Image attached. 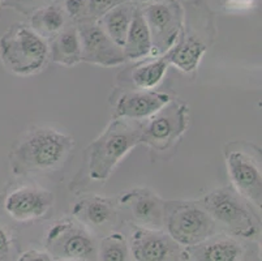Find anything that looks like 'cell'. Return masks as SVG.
<instances>
[{
  "mask_svg": "<svg viewBox=\"0 0 262 261\" xmlns=\"http://www.w3.org/2000/svg\"><path fill=\"white\" fill-rule=\"evenodd\" d=\"M192 261H239L243 248L236 239L227 235H213L202 243L185 248Z\"/></svg>",
  "mask_w": 262,
  "mask_h": 261,
  "instance_id": "e0dca14e",
  "label": "cell"
},
{
  "mask_svg": "<svg viewBox=\"0 0 262 261\" xmlns=\"http://www.w3.org/2000/svg\"><path fill=\"white\" fill-rule=\"evenodd\" d=\"M133 3L137 4V6H147V4H153V3H161V2H170V0H132Z\"/></svg>",
  "mask_w": 262,
  "mask_h": 261,
  "instance_id": "f1b7e54d",
  "label": "cell"
},
{
  "mask_svg": "<svg viewBox=\"0 0 262 261\" xmlns=\"http://www.w3.org/2000/svg\"><path fill=\"white\" fill-rule=\"evenodd\" d=\"M54 261H80V260H54ZM92 261V260H90Z\"/></svg>",
  "mask_w": 262,
  "mask_h": 261,
  "instance_id": "4dcf8cb0",
  "label": "cell"
},
{
  "mask_svg": "<svg viewBox=\"0 0 262 261\" xmlns=\"http://www.w3.org/2000/svg\"><path fill=\"white\" fill-rule=\"evenodd\" d=\"M119 205L129 213L137 226L157 230L164 226L167 203L153 191L136 188L124 192L119 198Z\"/></svg>",
  "mask_w": 262,
  "mask_h": 261,
  "instance_id": "4fadbf2b",
  "label": "cell"
},
{
  "mask_svg": "<svg viewBox=\"0 0 262 261\" xmlns=\"http://www.w3.org/2000/svg\"><path fill=\"white\" fill-rule=\"evenodd\" d=\"M164 226L182 247H192L216 234V224L197 203H167Z\"/></svg>",
  "mask_w": 262,
  "mask_h": 261,
  "instance_id": "8992f818",
  "label": "cell"
},
{
  "mask_svg": "<svg viewBox=\"0 0 262 261\" xmlns=\"http://www.w3.org/2000/svg\"><path fill=\"white\" fill-rule=\"evenodd\" d=\"M142 122L115 118L90 144L89 174L93 180L104 182L132 148L141 143Z\"/></svg>",
  "mask_w": 262,
  "mask_h": 261,
  "instance_id": "3957f363",
  "label": "cell"
},
{
  "mask_svg": "<svg viewBox=\"0 0 262 261\" xmlns=\"http://www.w3.org/2000/svg\"><path fill=\"white\" fill-rule=\"evenodd\" d=\"M187 127L188 106L180 101L171 99L147 121L142 122L141 143L162 152L182 137Z\"/></svg>",
  "mask_w": 262,
  "mask_h": 261,
  "instance_id": "ba28073f",
  "label": "cell"
},
{
  "mask_svg": "<svg viewBox=\"0 0 262 261\" xmlns=\"http://www.w3.org/2000/svg\"><path fill=\"white\" fill-rule=\"evenodd\" d=\"M67 25V13L56 2L35 9L30 16V28L46 38H54Z\"/></svg>",
  "mask_w": 262,
  "mask_h": 261,
  "instance_id": "44dd1931",
  "label": "cell"
},
{
  "mask_svg": "<svg viewBox=\"0 0 262 261\" xmlns=\"http://www.w3.org/2000/svg\"><path fill=\"white\" fill-rule=\"evenodd\" d=\"M216 226L235 236L253 238L257 234V224L242 196L231 187L211 191L200 201Z\"/></svg>",
  "mask_w": 262,
  "mask_h": 261,
  "instance_id": "5b68a950",
  "label": "cell"
},
{
  "mask_svg": "<svg viewBox=\"0 0 262 261\" xmlns=\"http://www.w3.org/2000/svg\"><path fill=\"white\" fill-rule=\"evenodd\" d=\"M0 7H2V0H0Z\"/></svg>",
  "mask_w": 262,
  "mask_h": 261,
  "instance_id": "1f68e13d",
  "label": "cell"
},
{
  "mask_svg": "<svg viewBox=\"0 0 262 261\" xmlns=\"http://www.w3.org/2000/svg\"><path fill=\"white\" fill-rule=\"evenodd\" d=\"M76 221L88 230H102L114 225L116 219V205L111 198L99 195L81 198L72 209Z\"/></svg>",
  "mask_w": 262,
  "mask_h": 261,
  "instance_id": "2e32d148",
  "label": "cell"
},
{
  "mask_svg": "<svg viewBox=\"0 0 262 261\" xmlns=\"http://www.w3.org/2000/svg\"><path fill=\"white\" fill-rule=\"evenodd\" d=\"M182 6L183 28L176 43L164 57L168 64L189 73L197 69L201 57L215 39V14L204 0H187Z\"/></svg>",
  "mask_w": 262,
  "mask_h": 261,
  "instance_id": "6da1fadb",
  "label": "cell"
},
{
  "mask_svg": "<svg viewBox=\"0 0 262 261\" xmlns=\"http://www.w3.org/2000/svg\"><path fill=\"white\" fill-rule=\"evenodd\" d=\"M123 52L127 61H139L153 54L151 37L140 6L136 9L130 23L127 38L123 45Z\"/></svg>",
  "mask_w": 262,
  "mask_h": 261,
  "instance_id": "ac0fdd59",
  "label": "cell"
},
{
  "mask_svg": "<svg viewBox=\"0 0 262 261\" xmlns=\"http://www.w3.org/2000/svg\"><path fill=\"white\" fill-rule=\"evenodd\" d=\"M137 7L139 6L133 2H127V3L120 4L104 13L98 20H95L103 29L104 33L121 49L125 42L127 33L129 30L130 23H132Z\"/></svg>",
  "mask_w": 262,
  "mask_h": 261,
  "instance_id": "ffe728a7",
  "label": "cell"
},
{
  "mask_svg": "<svg viewBox=\"0 0 262 261\" xmlns=\"http://www.w3.org/2000/svg\"><path fill=\"white\" fill-rule=\"evenodd\" d=\"M180 261H192V260H190V258H189V256H188V255H187V252H185V255L183 256V257H182V260H180Z\"/></svg>",
  "mask_w": 262,
  "mask_h": 261,
  "instance_id": "f546056e",
  "label": "cell"
},
{
  "mask_svg": "<svg viewBox=\"0 0 262 261\" xmlns=\"http://www.w3.org/2000/svg\"><path fill=\"white\" fill-rule=\"evenodd\" d=\"M46 250L54 260L93 261L97 257V244L92 231L72 219L56 222L49 230Z\"/></svg>",
  "mask_w": 262,
  "mask_h": 261,
  "instance_id": "52a82bcc",
  "label": "cell"
},
{
  "mask_svg": "<svg viewBox=\"0 0 262 261\" xmlns=\"http://www.w3.org/2000/svg\"><path fill=\"white\" fill-rule=\"evenodd\" d=\"M127 2H132V0H88L86 18L98 20L104 13Z\"/></svg>",
  "mask_w": 262,
  "mask_h": 261,
  "instance_id": "cb8c5ba5",
  "label": "cell"
},
{
  "mask_svg": "<svg viewBox=\"0 0 262 261\" xmlns=\"http://www.w3.org/2000/svg\"><path fill=\"white\" fill-rule=\"evenodd\" d=\"M256 2L257 0H222V7L226 12L239 13L256 7Z\"/></svg>",
  "mask_w": 262,
  "mask_h": 261,
  "instance_id": "484cf974",
  "label": "cell"
},
{
  "mask_svg": "<svg viewBox=\"0 0 262 261\" xmlns=\"http://www.w3.org/2000/svg\"><path fill=\"white\" fill-rule=\"evenodd\" d=\"M17 261H54V258L46 251L29 250L24 252Z\"/></svg>",
  "mask_w": 262,
  "mask_h": 261,
  "instance_id": "4316f807",
  "label": "cell"
},
{
  "mask_svg": "<svg viewBox=\"0 0 262 261\" xmlns=\"http://www.w3.org/2000/svg\"><path fill=\"white\" fill-rule=\"evenodd\" d=\"M129 251L135 261H180L185 248L162 230L136 226Z\"/></svg>",
  "mask_w": 262,
  "mask_h": 261,
  "instance_id": "7c38bea8",
  "label": "cell"
},
{
  "mask_svg": "<svg viewBox=\"0 0 262 261\" xmlns=\"http://www.w3.org/2000/svg\"><path fill=\"white\" fill-rule=\"evenodd\" d=\"M9 252V238L7 233L0 227V257H6Z\"/></svg>",
  "mask_w": 262,
  "mask_h": 261,
  "instance_id": "83f0119b",
  "label": "cell"
},
{
  "mask_svg": "<svg viewBox=\"0 0 262 261\" xmlns=\"http://www.w3.org/2000/svg\"><path fill=\"white\" fill-rule=\"evenodd\" d=\"M49 56V43L30 25L15 24L0 38L2 62L8 71L17 76L39 72Z\"/></svg>",
  "mask_w": 262,
  "mask_h": 261,
  "instance_id": "277c9868",
  "label": "cell"
},
{
  "mask_svg": "<svg viewBox=\"0 0 262 261\" xmlns=\"http://www.w3.org/2000/svg\"><path fill=\"white\" fill-rule=\"evenodd\" d=\"M171 101L167 93L156 90H139L124 93L115 105L116 118L145 121Z\"/></svg>",
  "mask_w": 262,
  "mask_h": 261,
  "instance_id": "9a60e30c",
  "label": "cell"
},
{
  "mask_svg": "<svg viewBox=\"0 0 262 261\" xmlns=\"http://www.w3.org/2000/svg\"><path fill=\"white\" fill-rule=\"evenodd\" d=\"M81 39V62L102 67L120 66L127 62L119 47L95 20L84 18L76 21Z\"/></svg>",
  "mask_w": 262,
  "mask_h": 261,
  "instance_id": "30bf717a",
  "label": "cell"
},
{
  "mask_svg": "<svg viewBox=\"0 0 262 261\" xmlns=\"http://www.w3.org/2000/svg\"><path fill=\"white\" fill-rule=\"evenodd\" d=\"M141 11L151 37L153 55L162 56L172 49L183 28L182 3L178 0L161 2L142 6Z\"/></svg>",
  "mask_w": 262,
  "mask_h": 261,
  "instance_id": "9c48e42d",
  "label": "cell"
},
{
  "mask_svg": "<svg viewBox=\"0 0 262 261\" xmlns=\"http://www.w3.org/2000/svg\"><path fill=\"white\" fill-rule=\"evenodd\" d=\"M63 8L67 16L73 21H80L86 18L88 0H63Z\"/></svg>",
  "mask_w": 262,
  "mask_h": 261,
  "instance_id": "d4e9b609",
  "label": "cell"
},
{
  "mask_svg": "<svg viewBox=\"0 0 262 261\" xmlns=\"http://www.w3.org/2000/svg\"><path fill=\"white\" fill-rule=\"evenodd\" d=\"M54 203L50 191L34 186H23L12 191L4 207L12 218L17 221H33L47 214Z\"/></svg>",
  "mask_w": 262,
  "mask_h": 261,
  "instance_id": "5bb4252c",
  "label": "cell"
},
{
  "mask_svg": "<svg viewBox=\"0 0 262 261\" xmlns=\"http://www.w3.org/2000/svg\"><path fill=\"white\" fill-rule=\"evenodd\" d=\"M73 148L71 136L49 127H38L17 141L11 154V169L16 175L40 172L60 166Z\"/></svg>",
  "mask_w": 262,
  "mask_h": 261,
  "instance_id": "7a4b0ae2",
  "label": "cell"
},
{
  "mask_svg": "<svg viewBox=\"0 0 262 261\" xmlns=\"http://www.w3.org/2000/svg\"><path fill=\"white\" fill-rule=\"evenodd\" d=\"M228 175L235 191L248 203L261 208L262 175L261 162L253 154L243 149H232L226 155Z\"/></svg>",
  "mask_w": 262,
  "mask_h": 261,
  "instance_id": "8fae6325",
  "label": "cell"
},
{
  "mask_svg": "<svg viewBox=\"0 0 262 261\" xmlns=\"http://www.w3.org/2000/svg\"><path fill=\"white\" fill-rule=\"evenodd\" d=\"M50 56L52 62L61 66H75L81 62V39L76 24L68 25L60 33L51 38V46H49Z\"/></svg>",
  "mask_w": 262,
  "mask_h": 261,
  "instance_id": "d6986e66",
  "label": "cell"
},
{
  "mask_svg": "<svg viewBox=\"0 0 262 261\" xmlns=\"http://www.w3.org/2000/svg\"><path fill=\"white\" fill-rule=\"evenodd\" d=\"M129 253V244L120 233H110L97 246L98 261H128Z\"/></svg>",
  "mask_w": 262,
  "mask_h": 261,
  "instance_id": "603a6c76",
  "label": "cell"
},
{
  "mask_svg": "<svg viewBox=\"0 0 262 261\" xmlns=\"http://www.w3.org/2000/svg\"><path fill=\"white\" fill-rule=\"evenodd\" d=\"M168 62L162 55L159 59L149 61L136 67L132 72V81L140 90H151L164 77L168 68Z\"/></svg>",
  "mask_w": 262,
  "mask_h": 261,
  "instance_id": "7402d4cb",
  "label": "cell"
}]
</instances>
